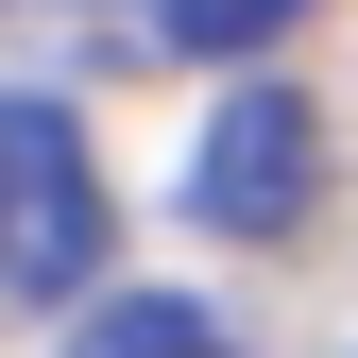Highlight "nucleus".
Returning a JSON list of instances; mask_svg holds the SVG:
<instances>
[{
    "label": "nucleus",
    "mask_w": 358,
    "mask_h": 358,
    "mask_svg": "<svg viewBox=\"0 0 358 358\" xmlns=\"http://www.w3.org/2000/svg\"><path fill=\"white\" fill-rule=\"evenodd\" d=\"M205 341H222V324H205L188 290H120V307H85L69 358H205Z\"/></svg>",
    "instance_id": "nucleus-3"
},
{
    "label": "nucleus",
    "mask_w": 358,
    "mask_h": 358,
    "mask_svg": "<svg viewBox=\"0 0 358 358\" xmlns=\"http://www.w3.org/2000/svg\"><path fill=\"white\" fill-rule=\"evenodd\" d=\"M307 188H324V120L290 85H239L205 120V154H188V222H222V239H290Z\"/></svg>",
    "instance_id": "nucleus-2"
},
{
    "label": "nucleus",
    "mask_w": 358,
    "mask_h": 358,
    "mask_svg": "<svg viewBox=\"0 0 358 358\" xmlns=\"http://www.w3.org/2000/svg\"><path fill=\"white\" fill-rule=\"evenodd\" d=\"M0 290L17 307H85V273H103V154H85V120L52 103V85H17L0 103Z\"/></svg>",
    "instance_id": "nucleus-1"
},
{
    "label": "nucleus",
    "mask_w": 358,
    "mask_h": 358,
    "mask_svg": "<svg viewBox=\"0 0 358 358\" xmlns=\"http://www.w3.org/2000/svg\"><path fill=\"white\" fill-rule=\"evenodd\" d=\"M290 17H307V0H154V34H171V52H205V69H256Z\"/></svg>",
    "instance_id": "nucleus-4"
},
{
    "label": "nucleus",
    "mask_w": 358,
    "mask_h": 358,
    "mask_svg": "<svg viewBox=\"0 0 358 358\" xmlns=\"http://www.w3.org/2000/svg\"><path fill=\"white\" fill-rule=\"evenodd\" d=\"M205 358H239V341H205Z\"/></svg>",
    "instance_id": "nucleus-5"
}]
</instances>
